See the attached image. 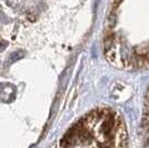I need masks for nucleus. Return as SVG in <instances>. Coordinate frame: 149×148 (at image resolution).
Instances as JSON below:
<instances>
[{
    "label": "nucleus",
    "instance_id": "nucleus-1",
    "mask_svg": "<svg viewBox=\"0 0 149 148\" xmlns=\"http://www.w3.org/2000/svg\"><path fill=\"white\" fill-rule=\"evenodd\" d=\"M147 146L149 147V138H148V142H147Z\"/></svg>",
    "mask_w": 149,
    "mask_h": 148
}]
</instances>
